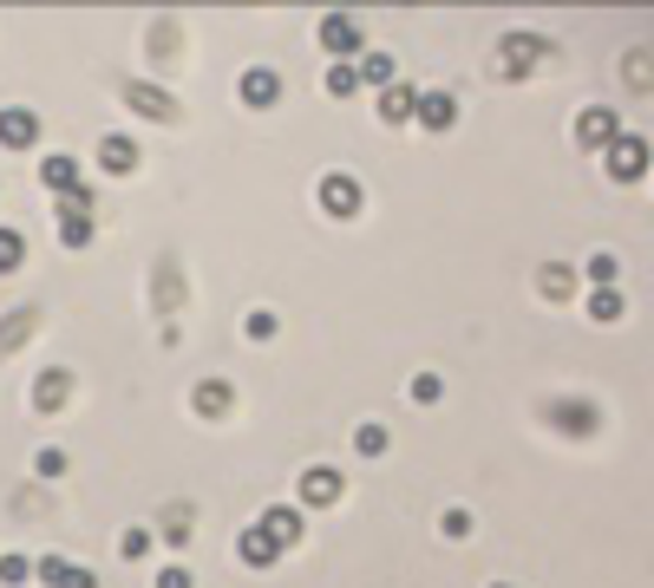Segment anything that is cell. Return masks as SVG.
I'll list each match as a JSON object with an SVG mask.
<instances>
[{
    "mask_svg": "<svg viewBox=\"0 0 654 588\" xmlns=\"http://www.w3.org/2000/svg\"><path fill=\"white\" fill-rule=\"evenodd\" d=\"M438 529H445L451 543H458V536H471V511H458V504H451V511L438 516Z\"/></svg>",
    "mask_w": 654,
    "mask_h": 588,
    "instance_id": "obj_36",
    "label": "cell"
},
{
    "mask_svg": "<svg viewBox=\"0 0 654 588\" xmlns=\"http://www.w3.org/2000/svg\"><path fill=\"white\" fill-rule=\"evenodd\" d=\"M33 576L46 588H98V576L79 569V563H66V556H33Z\"/></svg>",
    "mask_w": 654,
    "mask_h": 588,
    "instance_id": "obj_11",
    "label": "cell"
},
{
    "mask_svg": "<svg viewBox=\"0 0 654 588\" xmlns=\"http://www.w3.org/2000/svg\"><path fill=\"white\" fill-rule=\"evenodd\" d=\"M40 321H46V307L40 301H20V307H7L0 314V360H13L33 334H40Z\"/></svg>",
    "mask_w": 654,
    "mask_h": 588,
    "instance_id": "obj_5",
    "label": "cell"
},
{
    "mask_svg": "<svg viewBox=\"0 0 654 588\" xmlns=\"http://www.w3.org/2000/svg\"><path fill=\"white\" fill-rule=\"evenodd\" d=\"M236 556H242L249 569H269V563H276L282 549H276V536H269V529H256V523H249V529L236 536Z\"/></svg>",
    "mask_w": 654,
    "mask_h": 588,
    "instance_id": "obj_20",
    "label": "cell"
},
{
    "mask_svg": "<svg viewBox=\"0 0 654 588\" xmlns=\"http://www.w3.org/2000/svg\"><path fill=\"white\" fill-rule=\"evenodd\" d=\"M229 406H236L229 379H197V386H190V412H197V419L217 426V419H229Z\"/></svg>",
    "mask_w": 654,
    "mask_h": 588,
    "instance_id": "obj_12",
    "label": "cell"
},
{
    "mask_svg": "<svg viewBox=\"0 0 654 588\" xmlns=\"http://www.w3.org/2000/svg\"><path fill=\"white\" fill-rule=\"evenodd\" d=\"M66 399H73V372L66 367H46L33 379V412H60Z\"/></svg>",
    "mask_w": 654,
    "mask_h": 588,
    "instance_id": "obj_16",
    "label": "cell"
},
{
    "mask_svg": "<svg viewBox=\"0 0 654 588\" xmlns=\"http://www.w3.org/2000/svg\"><path fill=\"white\" fill-rule=\"evenodd\" d=\"M328 504H341V471L334 464H308L294 477V511H328Z\"/></svg>",
    "mask_w": 654,
    "mask_h": 588,
    "instance_id": "obj_4",
    "label": "cell"
},
{
    "mask_svg": "<svg viewBox=\"0 0 654 588\" xmlns=\"http://www.w3.org/2000/svg\"><path fill=\"white\" fill-rule=\"evenodd\" d=\"M92 235H98V217H92V190L60 197V249H85Z\"/></svg>",
    "mask_w": 654,
    "mask_h": 588,
    "instance_id": "obj_6",
    "label": "cell"
},
{
    "mask_svg": "<svg viewBox=\"0 0 654 588\" xmlns=\"http://www.w3.org/2000/svg\"><path fill=\"white\" fill-rule=\"evenodd\" d=\"M543 294H550V301H563V294H570V269H563V262H550V269H543Z\"/></svg>",
    "mask_w": 654,
    "mask_h": 588,
    "instance_id": "obj_35",
    "label": "cell"
},
{
    "mask_svg": "<svg viewBox=\"0 0 654 588\" xmlns=\"http://www.w3.org/2000/svg\"><path fill=\"white\" fill-rule=\"evenodd\" d=\"M361 203H366V190L354 183V177H321V210H328L334 222L361 217Z\"/></svg>",
    "mask_w": 654,
    "mask_h": 588,
    "instance_id": "obj_8",
    "label": "cell"
},
{
    "mask_svg": "<svg viewBox=\"0 0 654 588\" xmlns=\"http://www.w3.org/2000/svg\"><path fill=\"white\" fill-rule=\"evenodd\" d=\"M33 477H46V484L66 477V451H60V444H40V451H33Z\"/></svg>",
    "mask_w": 654,
    "mask_h": 588,
    "instance_id": "obj_26",
    "label": "cell"
},
{
    "mask_svg": "<svg viewBox=\"0 0 654 588\" xmlns=\"http://www.w3.org/2000/svg\"><path fill=\"white\" fill-rule=\"evenodd\" d=\"M27 576H33V556H20V549H7V556H0V582H7V588H20Z\"/></svg>",
    "mask_w": 654,
    "mask_h": 588,
    "instance_id": "obj_31",
    "label": "cell"
},
{
    "mask_svg": "<svg viewBox=\"0 0 654 588\" xmlns=\"http://www.w3.org/2000/svg\"><path fill=\"white\" fill-rule=\"evenodd\" d=\"M314 40H321V53H334V60H361L366 53V27L354 13H328V20L314 27Z\"/></svg>",
    "mask_w": 654,
    "mask_h": 588,
    "instance_id": "obj_3",
    "label": "cell"
},
{
    "mask_svg": "<svg viewBox=\"0 0 654 588\" xmlns=\"http://www.w3.org/2000/svg\"><path fill=\"white\" fill-rule=\"evenodd\" d=\"M33 138H40V112L7 105V112H0V150H27Z\"/></svg>",
    "mask_w": 654,
    "mask_h": 588,
    "instance_id": "obj_13",
    "label": "cell"
},
{
    "mask_svg": "<svg viewBox=\"0 0 654 588\" xmlns=\"http://www.w3.org/2000/svg\"><path fill=\"white\" fill-rule=\"evenodd\" d=\"M177 288H184L177 255H164V262H157V275H150V301H157V314H177Z\"/></svg>",
    "mask_w": 654,
    "mask_h": 588,
    "instance_id": "obj_21",
    "label": "cell"
},
{
    "mask_svg": "<svg viewBox=\"0 0 654 588\" xmlns=\"http://www.w3.org/2000/svg\"><path fill=\"white\" fill-rule=\"evenodd\" d=\"M354 66H361V85H380V92H386V85H399V66H393V53H361Z\"/></svg>",
    "mask_w": 654,
    "mask_h": 588,
    "instance_id": "obj_23",
    "label": "cell"
},
{
    "mask_svg": "<svg viewBox=\"0 0 654 588\" xmlns=\"http://www.w3.org/2000/svg\"><path fill=\"white\" fill-rule=\"evenodd\" d=\"M112 85H118V98H125L138 118H150V125H177V118H184V112H177V98H170L164 85H150V78H125V73H118Z\"/></svg>",
    "mask_w": 654,
    "mask_h": 588,
    "instance_id": "obj_1",
    "label": "cell"
},
{
    "mask_svg": "<svg viewBox=\"0 0 654 588\" xmlns=\"http://www.w3.org/2000/svg\"><path fill=\"white\" fill-rule=\"evenodd\" d=\"M589 321H602V327H609V321H622V294L595 288V294H589Z\"/></svg>",
    "mask_w": 654,
    "mask_h": 588,
    "instance_id": "obj_27",
    "label": "cell"
},
{
    "mask_svg": "<svg viewBox=\"0 0 654 588\" xmlns=\"http://www.w3.org/2000/svg\"><path fill=\"white\" fill-rule=\"evenodd\" d=\"M413 118H419V85H406V78L386 85L380 92V125H413Z\"/></svg>",
    "mask_w": 654,
    "mask_h": 588,
    "instance_id": "obj_14",
    "label": "cell"
},
{
    "mask_svg": "<svg viewBox=\"0 0 654 588\" xmlns=\"http://www.w3.org/2000/svg\"><path fill=\"white\" fill-rule=\"evenodd\" d=\"M98 164H105V177H132V170H138V145H132L125 132H105V138H98Z\"/></svg>",
    "mask_w": 654,
    "mask_h": 588,
    "instance_id": "obj_17",
    "label": "cell"
},
{
    "mask_svg": "<svg viewBox=\"0 0 654 588\" xmlns=\"http://www.w3.org/2000/svg\"><path fill=\"white\" fill-rule=\"evenodd\" d=\"M354 451H361V458H380V451H386V426H373V419H366L361 432H354Z\"/></svg>",
    "mask_w": 654,
    "mask_h": 588,
    "instance_id": "obj_32",
    "label": "cell"
},
{
    "mask_svg": "<svg viewBox=\"0 0 654 588\" xmlns=\"http://www.w3.org/2000/svg\"><path fill=\"white\" fill-rule=\"evenodd\" d=\"M406 392H413V406H438V392H445V386H438V372H419Z\"/></svg>",
    "mask_w": 654,
    "mask_h": 588,
    "instance_id": "obj_33",
    "label": "cell"
},
{
    "mask_svg": "<svg viewBox=\"0 0 654 588\" xmlns=\"http://www.w3.org/2000/svg\"><path fill=\"white\" fill-rule=\"evenodd\" d=\"M236 98H242L249 112H269V105L282 98V73H276V66H249V73L236 78Z\"/></svg>",
    "mask_w": 654,
    "mask_h": 588,
    "instance_id": "obj_7",
    "label": "cell"
},
{
    "mask_svg": "<svg viewBox=\"0 0 654 588\" xmlns=\"http://www.w3.org/2000/svg\"><path fill=\"white\" fill-rule=\"evenodd\" d=\"M276 327H282V321H276L269 307H249V314H242V334H249V340H276Z\"/></svg>",
    "mask_w": 654,
    "mask_h": 588,
    "instance_id": "obj_30",
    "label": "cell"
},
{
    "mask_svg": "<svg viewBox=\"0 0 654 588\" xmlns=\"http://www.w3.org/2000/svg\"><path fill=\"white\" fill-rule=\"evenodd\" d=\"M40 190H53V197H79V190H85V183H79V157L53 150V157L40 164Z\"/></svg>",
    "mask_w": 654,
    "mask_h": 588,
    "instance_id": "obj_15",
    "label": "cell"
},
{
    "mask_svg": "<svg viewBox=\"0 0 654 588\" xmlns=\"http://www.w3.org/2000/svg\"><path fill=\"white\" fill-rule=\"evenodd\" d=\"M20 262H27V235L13 222H0V275H13Z\"/></svg>",
    "mask_w": 654,
    "mask_h": 588,
    "instance_id": "obj_24",
    "label": "cell"
},
{
    "mask_svg": "<svg viewBox=\"0 0 654 588\" xmlns=\"http://www.w3.org/2000/svg\"><path fill=\"white\" fill-rule=\"evenodd\" d=\"M498 588H510V582H498Z\"/></svg>",
    "mask_w": 654,
    "mask_h": 588,
    "instance_id": "obj_38",
    "label": "cell"
},
{
    "mask_svg": "<svg viewBox=\"0 0 654 588\" xmlns=\"http://www.w3.org/2000/svg\"><path fill=\"white\" fill-rule=\"evenodd\" d=\"M328 92H334V98H354V92H361V66H354V60H334V66H328Z\"/></svg>",
    "mask_w": 654,
    "mask_h": 588,
    "instance_id": "obj_25",
    "label": "cell"
},
{
    "mask_svg": "<svg viewBox=\"0 0 654 588\" xmlns=\"http://www.w3.org/2000/svg\"><path fill=\"white\" fill-rule=\"evenodd\" d=\"M498 53H505V66H498V73H530V66H537V53H543V40H537V33H505V40H498Z\"/></svg>",
    "mask_w": 654,
    "mask_h": 588,
    "instance_id": "obj_18",
    "label": "cell"
},
{
    "mask_svg": "<svg viewBox=\"0 0 654 588\" xmlns=\"http://www.w3.org/2000/svg\"><path fill=\"white\" fill-rule=\"evenodd\" d=\"M157 588H197V576L184 563H170V569H157Z\"/></svg>",
    "mask_w": 654,
    "mask_h": 588,
    "instance_id": "obj_37",
    "label": "cell"
},
{
    "mask_svg": "<svg viewBox=\"0 0 654 588\" xmlns=\"http://www.w3.org/2000/svg\"><path fill=\"white\" fill-rule=\"evenodd\" d=\"M190 523H197V511H190V504H170V511L157 516V536H164L170 549H184V543H190Z\"/></svg>",
    "mask_w": 654,
    "mask_h": 588,
    "instance_id": "obj_22",
    "label": "cell"
},
{
    "mask_svg": "<svg viewBox=\"0 0 654 588\" xmlns=\"http://www.w3.org/2000/svg\"><path fill=\"white\" fill-rule=\"evenodd\" d=\"M256 529H269V536H276V549H294V543L308 536V516L294 511V504H269V511L256 516Z\"/></svg>",
    "mask_w": 654,
    "mask_h": 588,
    "instance_id": "obj_9",
    "label": "cell"
},
{
    "mask_svg": "<svg viewBox=\"0 0 654 588\" xmlns=\"http://www.w3.org/2000/svg\"><path fill=\"white\" fill-rule=\"evenodd\" d=\"M118 556H125V563H145V556H150V529H145V523H132V529L118 536Z\"/></svg>",
    "mask_w": 654,
    "mask_h": 588,
    "instance_id": "obj_29",
    "label": "cell"
},
{
    "mask_svg": "<svg viewBox=\"0 0 654 588\" xmlns=\"http://www.w3.org/2000/svg\"><path fill=\"white\" fill-rule=\"evenodd\" d=\"M419 125H426V132H451V125H458V98H451V92H419Z\"/></svg>",
    "mask_w": 654,
    "mask_h": 588,
    "instance_id": "obj_19",
    "label": "cell"
},
{
    "mask_svg": "<svg viewBox=\"0 0 654 588\" xmlns=\"http://www.w3.org/2000/svg\"><path fill=\"white\" fill-rule=\"evenodd\" d=\"M602 164H609V177H615V183H635V177H648L654 150H648V138H642V132H622L615 145L602 150Z\"/></svg>",
    "mask_w": 654,
    "mask_h": 588,
    "instance_id": "obj_2",
    "label": "cell"
},
{
    "mask_svg": "<svg viewBox=\"0 0 654 588\" xmlns=\"http://www.w3.org/2000/svg\"><path fill=\"white\" fill-rule=\"evenodd\" d=\"M550 419H563V432H595V412H589V406H570V399L550 406Z\"/></svg>",
    "mask_w": 654,
    "mask_h": 588,
    "instance_id": "obj_28",
    "label": "cell"
},
{
    "mask_svg": "<svg viewBox=\"0 0 654 588\" xmlns=\"http://www.w3.org/2000/svg\"><path fill=\"white\" fill-rule=\"evenodd\" d=\"M589 282H595V288H609V282H615V255H609V249H595V255H589Z\"/></svg>",
    "mask_w": 654,
    "mask_h": 588,
    "instance_id": "obj_34",
    "label": "cell"
},
{
    "mask_svg": "<svg viewBox=\"0 0 654 588\" xmlns=\"http://www.w3.org/2000/svg\"><path fill=\"white\" fill-rule=\"evenodd\" d=\"M615 138H622V118H615L609 105H589V112L577 118V145H589V150H609Z\"/></svg>",
    "mask_w": 654,
    "mask_h": 588,
    "instance_id": "obj_10",
    "label": "cell"
}]
</instances>
